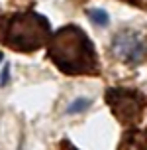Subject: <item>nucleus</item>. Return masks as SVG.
Returning <instances> with one entry per match:
<instances>
[{
  "label": "nucleus",
  "mask_w": 147,
  "mask_h": 150,
  "mask_svg": "<svg viewBox=\"0 0 147 150\" xmlns=\"http://www.w3.org/2000/svg\"><path fill=\"white\" fill-rule=\"evenodd\" d=\"M16 2H28V0H16Z\"/></svg>",
  "instance_id": "nucleus-10"
},
{
  "label": "nucleus",
  "mask_w": 147,
  "mask_h": 150,
  "mask_svg": "<svg viewBox=\"0 0 147 150\" xmlns=\"http://www.w3.org/2000/svg\"><path fill=\"white\" fill-rule=\"evenodd\" d=\"M51 34L47 18L31 10L0 16V44L14 52H37L47 45Z\"/></svg>",
  "instance_id": "nucleus-2"
},
{
  "label": "nucleus",
  "mask_w": 147,
  "mask_h": 150,
  "mask_svg": "<svg viewBox=\"0 0 147 150\" xmlns=\"http://www.w3.org/2000/svg\"><path fill=\"white\" fill-rule=\"evenodd\" d=\"M106 103L110 111L124 127L137 128V125L143 119L145 111V97L133 89H124V87H114L106 91Z\"/></svg>",
  "instance_id": "nucleus-3"
},
{
  "label": "nucleus",
  "mask_w": 147,
  "mask_h": 150,
  "mask_svg": "<svg viewBox=\"0 0 147 150\" xmlns=\"http://www.w3.org/2000/svg\"><path fill=\"white\" fill-rule=\"evenodd\" d=\"M90 105V101H86V99H81V101H75L73 105L69 107V112H79V111H82L84 107H88Z\"/></svg>",
  "instance_id": "nucleus-7"
},
{
  "label": "nucleus",
  "mask_w": 147,
  "mask_h": 150,
  "mask_svg": "<svg viewBox=\"0 0 147 150\" xmlns=\"http://www.w3.org/2000/svg\"><path fill=\"white\" fill-rule=\"evenodd\" d=\"M118 150H147V132L139 128H127L120 140Z\"/></svg>",
  "instance_id": "nucleus-5"
},
{
  "label": "nucleus",
  "mask_w": 147,
  "mask_h": 150,
  "mask_svg": "<svg viewBox=\"0 0 147 150\" xmlns=\"http://www.w3.org/2000/svg\"><path fill=\"white\" fill-rule=\"evenodd\" d=\"M47 57L65 75H98V55L88 36L79 28L69 24L53 32L47 42Z\"/></svg>",
  "instance_id": "nucleus-1"
},
{
  "label": "nucleus",
  "mask_w": 147,
  "mask_h": 150,
  "mask_svg": "<svg viewBox=\"0 0 147 150\" xmlns=\"http://www.w3.org/2000/svg\"><path fill=\"white\" fill-rule=\"evenodd\" d=\"M125 2H130V4H133V6L147 8V0H125Z\"/></svg>",
  "instance_id": "nucleus-9"
},
{
  "label": "nucleus",
  "mask_w": 147,
  "mask_h": 150,
  "mask_svg": "<svg viewBox=\"0 0 147 150\" xmlns=\"http://www.w3.org/2000/svg\"><path fill=\"white\" fill-rule=\"evenodd\" d=\"M90 18H92V22L100 24V26H104V24H108L106 12H102V10H90Z\"/></svg>",
  "instance_id": "nucleus-6"
},
{
  "label": "nucleus",
  "mask_w": 147,
  "mask_h": 150,
  "mask_svg": "<svg viewBox=\"0 0 147 150\" xmlns=\"http://www.w3.org/2000/svg\"><path fill=\"white\" fill-rule=\"evenodd\" d=\"M59 146H61V150H79L73 142H69V140H61V144H59Z\"/></svg>",
  "instance_id": "nucleus-8"
},
{
  "label": "nucleus",
  "mask_w": 147,
  "mask_h": 150,
  "mask_svg": "<svg viewBox=\"0 0 147 150\" xmlns=\"http://www.w3.org/2000/svg\"><path fill=\"white\" fill-rule=\"evenodd\" d=\"M110 52L116 59L124 61V63H141L147 57V42L139 34L132 30H124L114 36Z\"/></svg>",
  "instance_id": "nucleus-4"
}]
</instances>
